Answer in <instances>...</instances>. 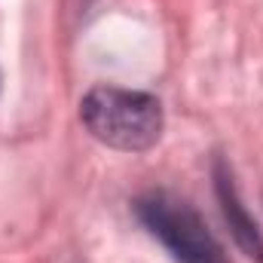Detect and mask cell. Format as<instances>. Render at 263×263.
Wrapping results in <instances>:
<instances>
[{
  "mask_svg": "<svg viewBox=\"0 0 263 263\" xmlns=\"http://www.w3.org/2000/svg\"><path fill=\"white\" fill-rule=\"evenodd\" d=\"M80 120L95 141L110 150L144 153L162 138V104L150 92L95 86L80 101Z\"/></svg>",
  "mask_w": 263,
  "mask_h": 263,
  "instance_id": "1",
  "label": "cell"
},
{
  "mask_svg": "<svg viewBox=\"0 0 263 263\" xmlns=\"http://www.w3.org/2000/svg\"><path fill=\"white\" fill-rule=\"evenodd\" d=\"M217 196H220V208H223V217H227V223L233 230L236 245L251 260L263 263V236H260V230H257V223L248 217V211L242 208V202L236 196V187H233V178L223 168V162H217Z\"/></svg>",
  "mask_w": 263,
  "mask_h": 263,
  "instance_id": "3",
  "label": "cell"
},
{
  "mask_svg": "<svg viewBox=\"0 0 263 263\" xmlns=\"http://www.w3.org/2000/svg\"><path fill=\"white\" fill-rule=\"evenodd\" d=\"M135 214L178 263H223V248L208 233L199 211H193L184 199L153 190L135 202Z\"/></svg>",
  "mask_w": 263,
  "mask_h": 263,
  "instance_id": "2",
  "label": "cell"
}]
</instances>
